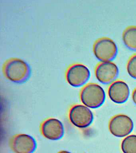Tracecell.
Returning <instances> with one entry per match:
<instances>
[{
  "label": "cell",
  "instance_id": "7",
  "mask_svg": "<svg viewBox=\"0 0 136 153\" xmlns=\"http://www.w3.org/2000/svg\"><path fill=\"white\" fill-rule=\"evenodd\" d=\"M119 74L118 66L112 61L101 62L97 65L95 69L97 79L103 84H109L114 82Z\"/></svg>",
  "mask_w": 136,
  "mask_h": 153
},
{
  "label": "cell",
  "instance_id": "14",
  "mask_svg": "<svg viewBox=\"0 0 136 153\" xmlns=\"http://www.w3.org/2000/svg\"><path fill=\"white\" fill-rule=\"evenodd\" d=\"M132 99L134 103L136 105V88H135L132 93Z\"/></svg>",
  "mask_w": 136,
  "mask_h": 153
},
{
  "label": "cell",
  "instance_id": "15",
  "mask_svg": "<svg viewBox=\"0 0 136 153\" xmlns=\"http://www.w3.org/2000/svg\"><path fill=\"white\" fill-rule=\"evenodd\" d=\"M58 153H71L70 152L68 151L63 150L61 151L58 152Z\"/></svg>",
  "mask_w": 136,
  "mask_h": 153
},
{
  "label": "cell",
  "instance_id": "8",
  "mask_svg": "<svg viewBox=\"0 0 136 153\" xmlns=\"http://www.w3.org/2000/svg\"><path fill=\"white\" fill-rule=\"evenodd\" d=\"M10 148L15 153H33L37 148L35 139L27 134L14 136L10 142Z\"/></svg>",
  "mask_w": 136,
  "mask_h": 153
},
{
  "label": "cell",
  "instance_id": "10",
  "mask_svg": "<svg viewBox=\"0 0 136 153\" xmlns=\"http://www.w3.org/2000/svg\"><path fill=\"white\" fill-rule=\"evenodd\" d=\"M108 95L113 102L117 104L124 103L127 101L129 97V87L125 81L117 80L109 86Z\"/></svg>",
  "mask_w": 136,
  "mask_h": 153
},
{
  "label": "cell",
  "instance_id": "13",
  "mask_svg": "<svg viewBox=\"0 0 136 153\" xmlns=\"http://www.w3.org/2000/svg\"><path fill=\"white\" fill-rule=\"evenodd\" d=\"M126 69L129 75L136 79V53L134 54L129 58L126 64Z\"/></svg>",
  "mask_w": 136,
  "mask_h": 153
},
{
  "label": "cell",
  "instance_id": "4",
  "mask_svg": "<svg viewBox=\"0 0 136 153\" xmlns=\"http://www.w3.org/2000/svg\"><path fill=\"white\" fill-rule=\"evenodd\" d=\"M70 122L76 127L83 129L88 128L94 120V114L89 108L85 105H76L70 108L69 113Z\"/></svg>",
  "mask_w": 136,
  "mask_h": 153
},
{
  "label": "cell",
  "instance_id": "6",
  "mask_svg": "<svg viewBox=\"0 0 136 153\" xmlns=\"http://www.w3.org/2000/svg\"><path fill=\"white\" fill-rule=\"evenodd\" d=\"M133 128V121L125 114L114 116L110 121L109 125L111 134L118 137H126L132 132Z\"/></svg>",
  "mask_w": 136,
  "mask_h": 153
},
{
  "label": "cell",
  "instance_id": "1",
  "mask_svg": "<svg viewBox=\"0 0 136 153\" xmlns=\"http://www.w3.org/2000/svg\"><path fill=\"white\" fill-rule=\"evenodd\" d=\"M3 71L8 79L16 83L26 82L31 74V69L28 63L19 58L7 60L4 63Z\"/></svg>",
  "mask_w": 136,
  "mask_h": 153
},
{
  "label": "cell",
  "instance_id": "2",
  "mask_svg": "<svg viewBox=\"0 0 136 153\" xmlns=\"http://www.w3.org/2000/svg\"><path fill=\"white\" fill-rule=\"evenodd\" d=\"M80 99L82 103L91 108H97L102 106L106 100L103 88L95 83L88 84L81 90Z\"/></svg>",
  "mask_w": 136,
  "mask_h": 153
},
{
  "label": "cell",
  "instance_id": "12",
  "mask_svg": "<svg viewBox=\"0 0 136 153\" xmlns=\"http://www.w3.org/2000/svg\"><path fill=\"white\" fill-rule=\"evenodd\" d=\"M121 149L124 153H136V135L126 136L122 142Z\"/></svg>",
  "mask_w": 136,
  "mask_h": 153
},
{
  "label": "cell",
  "instance_id": "9",
  "mask_svg": "<svg viewBox=\"0 0 136 153\" xmlns=\"http://www.w3.org/2000/svg\"><path fill=\"white\" fill-rule=\"evenodd\" d=\"M41 131L44 137L47 139L58 140L64 136V126L59 120L55 118H48L42 124Z\"/></svg>",
  "mask_w": 136,
  "mask_h": 153
},
{
  "label": "cell",
  "instance_id": "11",
  "mask_svg": "<svg viewBox=\"0 0 136 153\" xmlns=\"http://www.w3.org/2000/svg\"><path fill=\"white\" fill-rule=\"evenodd\" d=\"M123 41L126 47L136 51V26H129L123 32Z\"/></svg>",
  "mask_w": 136,
  "mask_h": 153
},
{
  "label": "cell",
  "instance_id": "3",
  "mask_svg": "<svg viewBox=\"0 0 136 153\" xmlns=\"http://www.w3.org/2000/svg\"><path fill=\"white\" fill-rule=\"evenodd\" d=\"M93 51L96 58L101 62L111 61L116 56L118 48L116 43L108 37H101L96 40Z\"/></svg>",
  "mask_w": 136,
  "mask_h": 153
},
{
  "label": "cell",
  "instance_id": "5",
  "mask_svg": "<svg viewBox=\"0 0 136 153\" xmlns=\"http://www.w3.org/2000/svg\"><path fill=\"white\" fill-rule=\"evenodd\" d=\"M91 73L88 67L82 63H76L69 67L65 77L68 83L73 87H82L90 78Z\"/></svg>",
  "mask_w": 136,
  "mask_h": 153
}]
</instances>
